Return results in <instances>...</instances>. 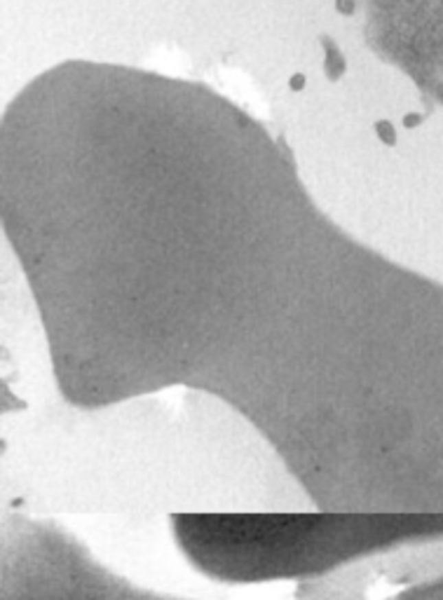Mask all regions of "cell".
<instances>
[{"label": "cell", "mask_w": 443, "mask_h": 600, "mask_svg": "<svg viewBox=\"0 0 443 600\" xmlns=\"http://www.w3.org/2000/svg\"><path fill=\"white\" fill-rule=\"evenodd\" d=\"M179 551L228 584L319 581L396 551L443 544V516L350 511H181L169 516Z\"/></svg>", "instance_id": "obj_1"}, {"label": "cell", "mask_w": 443, "mask_h": 600, "mask_svg": "<svg viewBox=\"0 0 443 600\" xmlns=\"http://www.w3.org/2000/svg\"><path fill=\"white\" fill-rule=\"evenodd\" d=\"M0 600H188L152 591L113 570L47 513L8 507L0 525ZM356 600H443V573L383 596Z\"/></svg>", "instance_id": "obj_2"}, {"label": "cell", "mask_w": 443, "mask_h": 600, "mask_svg": "<svg viewBox=\"0 0 443 600\" xmlns=\"http://www.w3.org/2000/svg\"><path fill=\"white\" fill-rule=\"evenodd\" d=\"M376 131H378V136L383 141H387V144L391 146L396 141V134H394V129H391V124L389 122H385V120H380V122L376 124Z\"/></svg>", "instance_id": "obj_3"}, {"label": "cell", "mask_w": 443, "mask_h": 600, "mask_svg": "<svg viewBox=\"0 0 443 600\" xmlns=\"http://www.w3.org/2000/svg\"><path fill=\"white\" fill-rule=\"evenodd\" d=\"M305 85H308V78H305V73H293V76L288 78V87H291V91H303Z\"/></svg>", "instance_id": "obj_4"}, {"label": "cell", "mask_w": 443, "mask_h": 600, "mask_svg": "<svg viewBox=\"0 0 443 600\" xmlns=\"http://www.w3.org/2000/svg\"><path fill=\"white\" fill-rule=\"evenodd\" d=\"M418 122H420V115H406V118H403V124H406V127H416Z\"/></svg>", "instance_id": "obj_5"}]
</instances>
